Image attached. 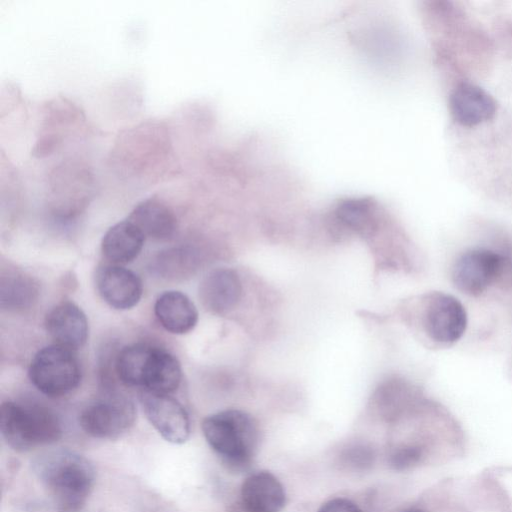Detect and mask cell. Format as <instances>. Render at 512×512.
I'll use <instances>...</instances> for the list:
<instances>
[{
  "instance_id": "6da1fadb",
  "label": "cell",
  "mask_w": 512,
  "mask_h": 512,
  "mask_svg": "<svg viewBox=\"0 0 512 512\" xmlns=\"http://www.w3.org/2000/svg\"><path fill=\"white\" fill-rule=\"evenodd\" d=\"M32 467L58 512L83 510L95 483V470L88 459L68 449H57L37 456Z\"/></svg>"
},
{
  "instance_id": "7a4b0ae2",
  "label": "cell",
  "mask_w": 512,
  "mask_h": 512,
  "mask_svg": "<svg viewBox=\"0 0 512 512\" xmlns=\"http://www.w3.org/2000/svg\"><path fill=\"white\" fill-rule=\"evenodd\" d=\"M202 431L229 469L239 472L250 466L259 440L257 423L250 414L237 409L214 413L203 419Z\"/></svg>"
},
{
  "instance_id": "3957f363",
  "label": "cell",
  "mask_w": 512,
  "mask_h": 512,
  "mask_svg": "<svg viewBox=\"0 0 512 512\" xmlns=\"http://www.w3.org/2000/svg\"><path fill=\"white\" fill-rule=\"evenodd\" d=\"M116 372L125 385L159 394L170 395L181 382V366L177 358L148 344L124 347L116 359Z\"/></svg>"
},
{
  "instance_id": "277c9868",
  "label": "cell",
  "mask_w": 512,
  "mask_h": 512,
  "mask_svg": "<svg viewBox=\"0 0 512 512\" xmlns=\"http://www.w3.org/2000/svg\"><path fill=\"white\" fill-rule=\"evenodd\" d=\"M0 431L6 443L19 452L55 443L62 436L61 422L53 411L12 401L1 404Z\"/></svg>"
},
{
  "instance_id": "5b68a950",
  "label": "cell",
  "mask_w": 512,
  "mask_h": 512,
  "mask_svg": "<svg viewBox=\"0 0 512 512\" xmlns=\"http://www.w3.org/2000/svg\"><path fill=\"white\" fill-rule=\"evenodd\" d=\"M451 279L457 290L477 297L493 286L512 287V259L488 248L463 252L451 269Z\"/></svg>"
},
{
  "instance_id": "8992f818",
  "label": "cell",
  "mask_w": 512,
  "mask_h": 512,
  "mask_svg": "<svg viewBox=\"0 0 512 512\" xmlns=\"http://www.w3.org/2000/svg\"><path fill=\"white\" fill-rule=\"evenodd\" d=\"M29 378L43 394L60 397L79 385L81 369L71 350L55 344L42 348L34 355Z\"/></svg>"
},
{
  "instance_id": "52a82bcc",
  "label": "cell",
  "mask_w": 512,
  "mask_h": 512,
  "mask_svg": "<svg viewBox=\"0 0 512 512\" xmlns=\"http://www.w3.org/2000/svg\"><path fill=\"white\" fill-rule=\"evenodd\" d=\"M420 306L421 328L435 346L447 348L462 338L467 328V313L456 297L431 292L422 298Z\"/></svg>"
},
{
  "instance_id": "ba28073f",
  "label": "cell",
  "mask_w": 512,
  "mask_h": 512,
  "mask_svg": "<svg viewBox=\"0 0 512 512\" xmlns=\"http://www.w3.org/2000/svg\"><path fill=\"white\" fill-rule=\"evenodd\" d=\"M136 417L133 402L119 394H109L87 405L79 424L88 435L98 439H116L128 431Z\"/></svg>"
},
{
  "instance_id": "9c48e42d",
  "label": "cell",
  "mask_w": 512,
  "mask_h": 512,
  "mask_svg": "<svg viewBox=\"0 0 512 512\" xmlns=\"http://www.w3.org/2000/svg\"><path fill=\"white\" fill-rule=\"evenodd\" d=\"M144 413L157 432L172 444H183L190 436V419L185 408L169 394L142 390Z\"/></svg>"
},
{
  "instance_id": "30bf717a",
  "label": "cell",
  "mask_w": 512,
  "mask_h": 512,
  "mask_svg": "<svg viewBox=\"0 0 512 512\" xmlns=\"http://www.w3.org/2000/svg\"><path fill=\"white\" fill-rule=\"evenodd\" d=\"M96 285L102 299L118 310L134 307L143 293V284L139 276L118 265L101 267L97 271Z\"/></svg>"
},
{
  "instance_id": "8fae6325",
  "label": "cell",
  "mask_w": 512,
  "mask_h": 512,
  "mask_svg": "<svg viewBox=\"0 0 512 512\" xmlns=\"http://www.w3.org/2000/svg\"><path fill=\"white\" fill-rule=\"evenodd\" d=\"M496 101L483 88L470 82H461L449 96V111L453 120L464 127L477 126L493 118Z\"/></svg>"
},
{
  "instance_id": "7c38bea8",
  "label": "cell",
  "mask_w": 512,
  "mask_h": 512,
  "mask_svg": "<svg viewBox=\"0 0 512 512\" xmlns=\"http://www.w3.org/2000/svg\"><path fill=\"white\" fill-rule=\"evenodd\" d=\"M45 327L57 345L71 351L81 348L88 338L86 315L70 301L59 303L47 313Z\"/></svg>"
},
{
  "instance_id": "4fadbf2b",
  "label": "cell",
  "mask_w": 512,
  "mask_h": 512,
  "mask_svg": "<svg viewBox=\"0 0 512 512\" xmlns=\"http://www.w3.org/2000/svg\"><path fill=\"white\" fill-rule=\"evenodd\" d=\"M240 496L247 512H280L286 503L283 485L274 474L264 470L245 478Z\"/></svg>"
},
{
  "instance_id": "5bb4252c",
  "label": "cell",
  "mask_w": 512,
  "mask_h": 512,
  "mask_svg": "<svg viewBox=\"0 0 512 512\" xmlns=\"http://www.w3.org/2000/svg\"><path fill=\"white\" fill-rule=\"evenodd\" d=\"M242 285L238 274L229 268H218L207 274L199 287V297L206 310L225 314L239 302Z\"/></svg>"
},
{
  "instance_id": "9a60e30c",
  "label": "cell",
  "mask_w": 512,
  "mask_h": 512,
  "mask_svg": "<svg viewBox=\"0 0 512 512\" xmlns=\"http://www.w3.org/2000/svg\"><path fill=\"white\" fill-rule=\"evenodd\" d=\"M154 311L162 327L173 334L190 332L198 321L196 306L180 291L162 293L155 302Z\"/></svg>"
},
{
  "instance_id": "2e32d148",
  "label": "cell",
  "mask_w": 512,
  "mask_h": 512,
  "mask_svg": "<svg viewBox=\"0 0 512 512\" xmlns=\"http://www.w3.org/2000/svg\"><path fill=\"white\" fill-rule=\"evenodd\" d=\"M128 220L134 223L145 237L157 240L172 237L177 228V219L173 210L156 198H148L138 203Z\"/></svg>"
},
{
  "instance_id": "e0dca14e",
  "label": "cell",
  "mask_w": 512,
  "mask_h": 512,
  "mask_svg": "<svg viewBox=\"0 0 512 512\" xmlns=\"http://www.w3.org/2000/svg\"><path fill=\"white\" fill-rule=\"evenodd\" d=\"M145 235L130 220L120 221L110 227L102 239L104 256L115 264L133 261L141 252Z\"/></svg>"
},
{
  "instance_id": "ac0fdd59",
  "label": "cell",
  "mask_w": 512,
  "mask_h": 512,
  "mask_svg": "<svg viewBox=\"0 0 512 512\" xmlns=\"http://www.w3.org/2000/svg\"><path fill=\"white\" fill-rule=\"evenodd\" d=\"M35 293L36 290L31 279L22 275L9 277L2 283V304L6 303L13 308L23 307L33 300Z\"/></svg>"
},
{
  "instance_id": "d6986e66",
  "label": "cell",
  "mask_w": 512,
  "mask_h": 512,
  "mask_svg": "<svg viewBox=\"0 0 512 512\" xmlns=\"http://www.w3.org/2000/svg\"><path fill=\"white\" fill-rule=\"evenodd\" d=\"M340 457L343 464L350 468L365 470L374 463L375 453L371 446L363 443H356L346 447Z\"/></svg>"
},
{
  "instance_id": "ffe728a7",
  "label": "cell",
  "mask_w": 512,
  "mask_h": 512,
  "mask_svg": "<svg viewBox=\"0 0 512 512\" xmlns=\"http://www.w3.org/2000/svg\"><path fill=\"white\" fill-rule=\"evenodd\" d=\"M422 457V450L415 445H400L393 448L388 454L389 466L398 471L415 466Z\"/></svg>"
},
{
  "instance_id": "44dd1931",
  "label": "cell",
  "mask_w": 512,
  "mask_h": 512,
  "mask_svg": "<svg viewBox=\"0 0 512 512\" xmlns=\"http://www.w3.org/2000/svg\"><path fill=\"white\" fill-rule=\"evenodd\" d=\"M318 512H362V510L352 500L344 497H337L322 504Z\"/></svg>"
},
{
  "instance_id": "7402d4cb",
  "label": "cell",
  "mask_w": 512,
  "mask_h": 512,
  "mask_svg": "<svg viewBox=\"0 0 512 512\" xmlns=\"http://www.w3.org/2000/svg\"><path fill=\"white\" fill-rule=\"evenodd\" d=\"M401 512H425V511H423L422 509H419V508H408Z\"/></svg>"
}]
</instances>
